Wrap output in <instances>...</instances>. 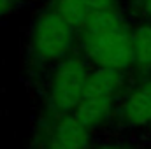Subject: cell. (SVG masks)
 <instances>
[{
	"instance_id": "cell-11",
	"label": "cell",
	"mask_w": 151,
	"mask_h": 149,
	"mask_svg": "<svg viewBox=\"0 0 151 149\" xmlns=\"http://www.w3.org/2000/svg\"><path fill=\"white\" fill-rule=\"evenodd\" d=\"M93 149H132V148L118 144V142H107V144H100V146H97V148H93Z\"/></svg>"
},
{
	"instance_id": "cell-13",
	"label": "cell",
	"mask_w": 151,
	"mask_h": 149,
	"mask_svg": "<svg viewBox=\"0 0 151 149\" xmlns=\"http://www.w3.org/2000/svg\"><path fill=\"white\" fill-rule=\"evenodd\" d=\"M146 130H148V132H150V135H151V125H150V126H148V128H146Z\"/></svg>"
},
{
	"instance_id": "cell-2",
	"label": "cell",
	"mask_w": 151,
	"mask_h": 149,
	"mask_svg": "<svg viewBox=\"0 0 151 149\" xmlns=\"http://www.w3.org/2000/svg\"><path fill=\"white\" fill-rule=\"evenodd\" d=\"M77 51V28L49 5H42L32 18L27 34L25 63L30 79L39 86L67 56Z\"/></svg>"
},
{
	"instance_id": "cell-7",
	"label": "cell",
	"mask_w": 151,
	"mask_h": 149,
	"mask_svg": "<svg viewBox=\"0 0 151 149\" xmlns=\"http://www.w3.org/2000/svg\"><path fill=\"white\" fill-rule=\"evenodd\" d=\"M134 79L151 77V23H134Z\"/></svg>"
},
{
	"instance_id": "cell-6",
	"label": "cell",
	"mask_w": 151,
	"mask_h": 149,
	"mask_svg": "<svg viewBox=\"0 0 151 149\" xmlns=\"http://www.w3.org/2000/svg\"><path fill=\"white\" fill-rule=\"evenodd\" d=\"M40 130L65 149H93L91 130L83 125L76 114L60 117L51 125H40Z\"/></svg>"
},
{
	"instance_id": "cell-1",
	"label": "cell",
	"mask_w": 151,
	"mask_h": 149,
	"mask_svg": "<svg viewBox=\"0 0 151 149\" xmlns=\"http://www.w3.org/2000/svg\"><path fill=\"white\" fill-rule=\"evenodd\" d=\"M134 21L125 9L93 11L77 32V51L91 67L134 70Z\"/></svg>"
},
{
	"instance_id": "cell-12",
	"label": "cell",
	"mask_w": 151,
	"mask_h": 149,
	"mask_svg": "<svg viewBox=\"0 0 151 149\" xmlns=\"http://www.w3.org/2000/svg\"><path fill=\"white\" fill-rule=\"evenodd\" d=\"M142 2H146V0H127V4H125V11L128 12V11H132V9H135L137 5H141Z\"/></svg>"
},
{
	"instance_id": "cell-8",
	"label": "cell",
	"mask_w": 151,
	"mask_h": 149,
	"mask_svg": "<svg viewBox=\"0 0 151 149\" xmlns=\"http://www.w3.org/2000/svg\"><path fill=\"white\" fill-rule=\"evenodd\" d=\"M35 2L37 0H0V21L28 5H34Z\"/></svg>"
},
{
	"instance_id": "cell-4",
	"label": "cell",
	"mask_w": 151,
	"mask_h": 149,
	"mask_svg": "<svg viewBox=\"0 0 151 149\" xmlns=\"http://www.w3.org/2000/svg\"><path fill=\"white\" fill-rule=\"evenodd\" d=\"M134 77L128 72L93 67L84 97L76 109L77 119L91 132L114 121L119 102L128 91Z\"/></svg>"
},
{
	"instance_id": "cell-3",
	"label": "cell",
	"mask_w": 151,
	"mask_h": 149,
	"mask_svg": "<svg viewBox=\"0 0 151 149\" xmlns=\"http://www.w3.org/2000/svg\"><path fill=\"white\" fill-rule=\"evenodd\" d=\"M93 67L88 60L74 51L60 62L40 84L44 93V112L40 125H51L60 117L74 114L79 107Z\"/></svg>"
},
{
	"instance_id": "cell-5",
	"label": "cell",
	"mask_w": 151,
	"mask_h": 149,
	"mask_svg": "<svg viewBox=\"0 0 151 149\" xmlns=\"http://www.w3.org/2000/svg\"><path fill=\"white\" fill-rule=\"evenodd\" d=\"M116 123L123 128H148L151 125V77L134 79L116 111Z\"/></svg>"
},
{
	"instance_id": "cell-10",
	"label": "cell",
	"mask_w": 151,
	"mask_h": 149,
	"mask_svg": "<svg viewBox=\"0 0 151 149\" xmlns=\"http://www.w3.org/2000/svg\"><path fill=\"white\" fill-rule=\"evenodd\" d=\"M40 149H65L63 146H60L56 140H53L47 133H44L42 140H40Z\"/></svg>"
},
{
	"instance_id": "cell-9",
	"label": "cell",
	"mask_w": 151,
	"mask_h": 149,
	"mask_svg": "<svg viewBox=\"0 0 151 149\" xmlns=\"http://www.w3.org/2000/svg\"><path fill=\"white\" fill-rule=\"evenodd\" d=\"M91 11H109V9H125L121 0H83Z\"/></svg>"
}]
</instances>
